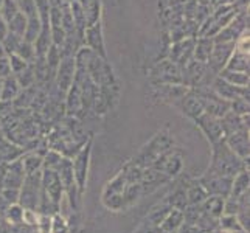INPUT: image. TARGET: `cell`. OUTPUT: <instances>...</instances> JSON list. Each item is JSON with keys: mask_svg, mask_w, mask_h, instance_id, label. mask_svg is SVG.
Here are the masks:
<instances>
[{"mask_svg": "<svg viewBox=\"0 0 250 233\" xmlns=\"http://www.w3.org/2000/svg\"><path fill=\"white\" fill-rule=\"evenodd\" d=\"M50 233H70V224L62 213H55L51 216V232Z\"/></svg>", "mask_w": 250, "mask_h": 233, "instance_id": "30", "label": "cell"}, {"mask_svg": "<svg viewBox=\"0 0 250 233\" xmlns=\"http://www.w3.org/2000/svg\"><path fill=\"white\" fill-rule=\"evenodd\" d=\"M2 221H3V219H2V216H0V222H2Z\"/></svg>", "mask_w": 250, "mask_h": 233, "instance_id": "42", "label": "cell"}, {"mask_svg": "<svg viewBox=\"0 0 250 233\" xmlns=\"http://www.w3.org/2000/svg\"><path fill=\"white\" fill-rule=\"evenodd\" d=\"M224 204L226 197L221 196H207V199L201 204L202 213L213 219H219L224 214Z\"/></svg>", "mask_w": 250, "mask_h": 233, "instance_id": "10", "label": "cell"}, {"mask_svg": "<svg viewBox=\"0 0 250 233\" xmlns=\"http://www.w3.org/2000/svg\"><path fill=\"white\" fill-rule=\"evenodd\" d=\"M10 205H11V204L8 202L2 194H0V216H2V219H3V214H5L6 209H8Z\"/></svg>", "mask_w": 250, "mask_h": 233, "instance_id": "38", "label": "cell"}, {"mask_svg": "<svg viewBox=\"0 0 250 233\" xmlns=\"http://www.w3.org/2000/svg\"><path fill=\"white\" fill-rule=\"evenodd\" d=\"M0 90H2V81H0Z\"/></svg>", "mask_w": 250, "mask_h": 233, "instance_id": "40", "label": "cell"}, {"mask_svg": "<svg viewBox=\"0 0 250 233\" xmlns=\"http://www.w3.org/2000/svg\"><path fill=\"white\" fill-rule=\"evenodd\" d=\"M182 110L187 117H189L191 120H196L199 115L204 114V107L202 103L199 101V98L196 97V93H189V95H184L182 97Z\"/></svg>", "mask_w": 250, "mask_h": 233, "instance_id": "13", "label": "cell"}, {"mask_svg": "<svg viewBox=\"0 0 250 233\" xmlns=\"http://www.w3.org/2000/svg\"><path fill=\"white\" fill-rule=\"evenodd\" d=\"M8 34V27H6V23L3 21V17L0 16V41H3V38Z\"/></svg>", "mask_w": 250, "mask_h": 233, "instance_id": "39", "label": "cell"}, {"mask_svg": "<svg viewBox=\"0 0 250 233\" xmlns=\"http://www.w3.org/2000/svg\"><path fill=\"white\" fill-rule=\"evenodd\" d=\"M0 194H2L10 204H19L21 190H17V188H2V190H0Z\"/></svg>", "mask_w": 250, "mask_h": 233, "instance_id": "34", "label": "cell"}, {"mask_svg": "<svg viewBox=\"0 0 250 233\" xmlns=\"http://www.w3.org/2000/svg\"><path fill=\"white\" fill-rule=\"evenodd\" d=\"M172 145H174V140H172V137L168 134V131H160L157 135L152 137V140L148 145L143 146L134 163H137V165L142 168H148L163 152L171 149Z\"/></svg>", "mask_w": 250, "mask_h": 233, "instance_id": "2", "label": "cell"}, {"mask_svg": "<svg viewBox=\"0 0 250 233\" xmlns=\"http://www.w3.org/2000/svg\"><path fill=\"white\" fill-rule=\"evenodd\" d=\"M25 67H27V61H23V59L19 55H16V53L11 55V58H10V68H11L13 73L22 72Z\"/></svg>", "mask_w": 250, "mask_h": 233, "instance_id": "35", "label": "cell"}, {"mask_svg": "<svg viewBox=\"0 0 250 233\" xmlns=\"http://www.w3.org/2000/svg\"><path fill=\"white\" fill-rule=\"evenodd\" d=\"M249 185H250V176H249V169L239 171L238 174L231 179V190H230V196L231 199H238L243 194L249 193Z\"/></svg>", "mask_w": 250, "mask_h": 233, "instance_id": "12", "label": "cell"}, {"mask_svg": "<svg viewBox=\"0 0 250 233\" xmlns=\"http://www.w3.org/2000/svg\"><path fill=\"white\" fill-rule=\"evenodd\" d=\"M235 50V42H218L216 47H213L208 63L214 72H221L222 67L227 64L229 58L231 56V51Z\"/></svg>", "mask_w": 250, "mask_h": 233, "instance_id": "9", "label": "cell"}, {"mask_svg": "<svg viewBox=\"0 0 250 233\" xmlns=\"http://www.w3.org/2000/svg\"><path fill=\"white\" fill-rule=\"evenodd\" d=\"M73 63H75L73 59L68 58L59 64V84H61L62 89H68V85L73 81V73H75Z\"/></svg>", "mask_w": 250, "mask_h": 233, "instance_id": "16", "label": "cell"}, {"mask_svg": "<svg viewBox=\"0 0 250 233\" xmlns=\"http://www.w3.org/2000/svg\"><path fill=\"white\" fill-rule=\"evenodd\" d=\"M143 196V187L140 182H129L123 190V201H125V210L132 207L137 201Z\"/></svg>", "mask_w": 250, "mask_h": 233, "instance_id": "14", "label": "cell"}, {"mask_svg": "<svg viewBox=\"0 0 250 233\" xmlns=\"http://www.w3.org/2000/svg\"><path fill=\"white\" fill-rule=\"evenodd\" d=\"M219 78L233 85H238V87H247L249 85V72H233L224 68V70H221Z\"/></svg>", "mask_w": 250, "mask_h": 233, "instance_id": "18", "label": "cell"}, {"mask_svg": "<svg viewBox=\"0 0 250 233\" xmlns=\"http://www.w3.org/2000/svg\"><path fill=\"white\" fill-rule=\"evenodd\" d=\"M90 155H92V140H87L81 146V149L76 152L75 159L72 160V168H73V176L75 182L78 187V191L83 197L85 187H87V177H89V169H90Z\"/></svg>", "mask_w": 250, "mask_h": 233, "instance_id": "4", "label": "cell"}, {"mask_svg": "<svg viewBox=\"0 0 250 233\" xmlns=\"http://www.w3.org/2000/svg\"><path fill=\"white\" fill-rule=\"evenodd\" d=\"M127 184V180H126V176H125V171L122 172H118V174L110 180V182L106 184L104 190H103V194L101 197H104V196H109V194H117V193H123V190Z\"/></svg>", "mask_w": 250, "mask_h": 233, "instance_id": "20", "label": "cell"}, {"mask_svg": "<svg viewBox=\"0 0 250 233\" xmlns=\"http://www.w3.org/2000/svg\"><path fill=\"white\" fill-rule=\"evenodd\" d=\"M184 210L179 209H171L169 213L167 214V218L162 221L160 224V232L162 233H171V232H177L182 229L184 226Z\"/></svg>", "mask_w": 250, "mask_h": 233, "instance_id": "11", "label": "cell"}, {"mask_svg": "<svg viewBox=\"0 0 250 233\" xmlns=\"http://www.w3.org/2000/svg\"><path fill=\"white\" fill-rule=\"evenodd\" d=\"M218 227L224 233H246L241 227L236 214H222L218 219Z\"/></svg>", "mask_w": 250, "mask_h": 233, "instance_id": "17", "label": "cell"}, {"mask_svg": "<svg viewBox=\"0 0 250 233\" xmlns=\"http://www.w3.org/2000/svg\"><path fill=\"white\" fill-rule=\"evenodd\" d=\"M194 123L204 132V135L208 139V142L211 145L224 139V129H222V125H221V118L213 117V115L205 114V112H204L202 115H199L194 120Z\"/></svg>", "mask_w": 250, "mask_h": 233, "instance_id": "6", "label": "cell"}, {"mask_svg": "<svg viewBox=\"0 0 250 233\" xmlns=\"http://www.w3.org/2000/svg\"><path fill=\"white\" fill-rule=\"evenodd\" d=\"M0 11H2L3 21L10 22L21 10H19V6H17V3L14 2V0H3L2 6H0Z\"/></svg>", "mask_w": 250, "mask_h": 233, "instance_id": "32", "label": "cell"}, {"mask_svg": "<svg viewBox=\"0 0 250 233\" xmlns=\"http://www.w3.org/2000/svg\"><path fill=\"white\" fill-rule=\"evenodd\" d=\"M207 191L204 190V187L201 185V182L193 184L187 188V202L188 205H201L205 199H207Z\"/></svg>", "mask_w": 250, "mask_h": 233, "instance_id": "19", "label": "cell"}, {"mask_svg": "<svg viewBox=\"0 0 250 233\" xmlns=\"http://www.w3.org/2000/svg\"><path fill=\"white\" fill-rule=\"evenodd\" d=\"M231 179L233 177L202 176L199 179V182L208 196H221V197H226L227 199V197L230 196V190H231Z\"/></svg>", "mask_w": 250, "mask_h": 233, "instance_id": "7", "label": "cell"}, {"mask_svg": "<svg viewBox=\"0 0 250 233\" xmlns=\"http://www.w3.org/2000/svg\"><path fill=\"white\" fill-rule=\"evenodd\" d=\"M64 155L56 151V149H50L47 151L44 155H42V168H47V169H56L58 165L61 163Z\"/></svg>", "mask_w": 250, "mask_h": 233, "instance_id": "29", "label": "cell"}, {"mask_svg": "<svg viewBox=\"0 0 250 233\" xmlns=\"http://www.w3.org/2000/svg\"><path fill=\"white\" fill-rule=\"evenodd\" d=\"M8 23H10L11 33H14V34H17V36L22 38L23 33H25V28H27V16L19 11Z\"/></svg>", "mask_w": 250, "mask_h": 233, "instance_id": "31", "label": "cell"}, {"mask_svg": "<svg viewBox=\"0 0 250 233\" xmlns=\"http://www.w3.org/2000/svg\"><path fill=\"white\" fill-rule=\"evenodd\" d=\"M39 216H41V213L38 210L23 209V226L31 227V229H36L38 227V222H39Z\"/></svg>", "mask_w": 250, "mask_h": 233, "instance_id": "33", "label": "cell"}, {"mask_svg": "<svg viewBox=\"0 0 250 233\" xmlns=\"http://www.w3.org/2000/svg\"><path fill=\"white\" fill-rule=\"evenodd\" d=\"M3 221L10 226H22L23 224V207L21 204H11L3 214Z\"/></svg>", "mask_w": 250, "mask_h": 233, "instance_id": "21", "label": "cell"}, {"mask_svg": "<svg viewBox=\"0 0 250 233\" xmlns=\"http://www.w3.org/2000/svg\"><path fill=\"white\" fill-rule=\"evenodd\" d=\"M22 160V167L25 174H31V172H36L39 169H42V155L36 154V152H31L21 157Z\"/></svg>", "mask_w": 250, "mask_h": 233, "instance_id": "24", "label": "cell"}, {"mask_svg": "<svg viewBox=\"0 0 250 233\" xmlns=\"http://www.w3.org/2000/svg\"><path fill=\"white\" fill-rule=\"evenodd\" d=\"M11 75V68H10V63L6 59L0 58V76H8Z\"/></svg>", "mask_w": 250, "mask_h": 233, "instance_id": "37", "label": "cell"}, {"mask_svg": "<svg viewBox=\"0 0 250 233\" xmlns=\"http://www.w3.org/2000/svg\"><path fill=\"white\" fill-rule=\"evenodd\" d=\"M41 193H42V169L31 172V174H25V179L21 187L19 204L23 209L38 210Z\"/></svg>", "mask_w": 250, "mask_h": 233, "instance_id": "3", "label": "cell"}, {"mask_svg": "<svg viewBox=\"0 0 250 233\" xmlns=\"http://www.w3.org/2000/svg\"><path fill=\"white\" fill-rule=\"evenodd\" d=\"M226 68L233 72H249V53L235 50V55L229 58Z\"/></svg>", "mask_w": 250, "mask_h": 233, "instance_id": "15", "label": "cell"}, {"mask_svg": "<svg viewBox=\"0 0 250 233\" xmlns=\"http://www.w3.org/2000/svg\"><path fill=\"white\" fill-rule=\"evenodd\" d=\"M134 233H160V227L154 226L151 222H145Z\"/></svg>", "mask_w": 250, "mask_h": 233, "instance_id": "36", "label": "cell"}, {"mask_svg": "<svg viewBox=\"0 0 250 233\" xmlns=\"http://www.w3.org/2000/svg\"><path fill=\"white\" fill-rule=\"evenodd\" d=\"M19 83H17L16 78H10L8 76L5 83L2 84V90H0V100L2 101H10L13 100L17 93H19Z\"/></svg>", "mask_w": 250, "mask_h": 233, "instance_id": "26", "label": "cell"}, {"mask_svg": "<svg viewBox=\"0 0 250 233\" xmlns=\"http://www.w3.org/2000/svg\"><path fill=\"white\" fill-rule=\"evenodd\" d=\"M87 42L95 51H101V55L104 56V45H103V39H101V27L100 22H95L90 25V28L87 30Z\"/></svg>", "mask_w": 250, "mask_h": 233, "instance_id": "22", "label": "cell"}, {"mask_svg": "<svg viewBox=\"0 0 250 233\" xmlns=\"http://www.w3.org/2000/svg\"><path fill=\"white\" fill-rule=\"evenodd\" d=\"M2 3H3V0H0V6H2Z\"/></svg>", "mask_w": 250, "mask_h": 233, "instance_id": "41", "label": "cell"}, {"mask_svg": "<svg viewBox=\"0 0 250 233\" xmlns=\"http://www.w3.org/2000/svg\"><path fill=\"white\" fill-rule=\"evenodd\" d=\"M165 202L171 207V209L184 210L185 207L188 205V202H187V188L185 187H177L174 191L168 196V199Z\"/></svg>", "mask_w": 250, "mask_h": 233, "instance_id": "23", "label": "cell"}, {"mask_svg": "<svg viewBox=\"0 0 250 233\" xmlns=\"http://www.w3.org/2000/svg\"><path fill=\"white\" fill-rule=\"evenodd\" d=\"M224 140L229 145V148L233 151L238 157H241L243 160L249 162V131L246 129H241V131H236V132H231L229 135L224 137Z\"/></svg>", "mask_w": 250, "mask_h": 233, "instance_id": "8", "label": "cell"}, {"mask_svg": "<svg viewBox=\"0 0 250 233\" xmlns=\"http://www.w3.org/2000/svg\"><path fill=\"white\" fill-rule=\"evenodd\" d=\"M169 210H171V207L167 202L162 204V205L154 207V209L151 210V213L148 214V222H151V224H154V226L160 227L162 221L167 218V214L169 213Z\"/></svg>", "mask_w": 250, "mask_h": 233, "instance_id": "28", "label": "cell"}, {"mask_svg": "<svg viewBox=\"0 0 250 233\" xmlns=\"http://www.w3.org/2000/svg\"><path fill=\"white\" fill-rule=\"evenodd\" d=\"M211 51H213V42L210 39L197 41V45H196V50H194V56L197 59V63H202V64L208 63Z\"/></svg>", "mask_w": 250, "mask_h": 233, "instance_id": "25", "label": "cell"}, {"mask_svg": "<svg viewBox=\"0 0 250 233\" xmlns=\"http://www.w3.org/2000/svg\"><path fill=\"white\" fill-rule=\"evenodd\" d=\"M211 151V162L204 176H226L235 177L239 171L249 169V162L243 160L241 157L229 148L226 140H219L213 143Z\"/></svg>", "mask_w": 250, "mask_h": 233, "instance_id": "1", "label": "cell"}, {"mask_svg": "<svg viewBox=\"0 0 250 233\" xmlns=\"http://www.w3.org/2000/svg\"><path fill=\"white\" fill-rule=\"evenodd\" d=\"M42 190L44 193L53 201L58 207H61L64 194V187L61 184V179L56 169H47L42 168Z\"/></svg>", "mask_w": 250, "mask_h": 233, "instance_id": "5", "label": "cell"}, {"mask_svg": "<svg viewBox=\"0 0 250 233\" xmlns=\"http://www.w3.org/2000/svg\"><path fill=\"white\" fill-rule=\"evenodd\" d=\"M103 205L106 207L110 212H122L125 210V201H123V193H117V194H109L101 197Z\"/></svg>", "mask_w": 250, "mask_h": 233, "instance_id": "27", "label": "cell"}]
</instances>
